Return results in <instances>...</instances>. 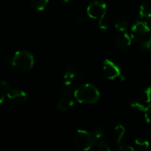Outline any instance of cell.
<instances>
[{"label":"cell","instance_id":"484cf974","mask_svg":"<svg viewBox=\"0 0 151 151\" xmlns=\"http://www.w3.org/2000/svg\"><path fill=\"white\" fill-rule=\"evenodd\" d=\"M4 98H5V95L3 92H0V104H2L4 101Z\"/></svg>","mask_w":151,"mask_h":151},{"label":"cell","instance_id":"2e32d148","mask_svg":"<svg viewBox=\"0 0 151 151\" xmlns=\"http://www.w3.org/2000/svg\"><path fill=\"white\" fill-rule=\"evenodd\" d=\"M30 1L34 8L38 10H43L47 6L49 0H30Z\"/></svg>","mask_w":151,"mask_h":151},{"label":"cell","instance_id":"ffe728a7","mask_svg":"<svg viewBox=\"0 0 151 151\" xmlns=\"http://www.w3.org/2000/svg\"><path fill=\"white\" fill-rule=\"evenodd\" d=\"M92 135L95 139H101L102 137L104 136V131H103V128H95V129L92 131Z\"/></svg>","mask_w":151,"mask_h":151},{"label":"cell","instance_id":"603a6c76","mask_svg":"<svg viewBox=\"0 0 151 151\" xmlns=\"http://www.w3.org/2000/svg\"><path fill=\"white\" fill-rule=\"evenodd\" d=\"M0 88H1L2 90L4 91H8L10 89V84L7 81H1L0 82Z\"/></svg>","mask_w":151,"mask_h":151},{"label":"cell","instance_id":"277c9868","mask_svg":"<svg viewBox=\"0 0 151 151\" xmlns=\"http://www.w3.org/2000/svg\"><path fill=\"white\" fill-rule=\"evenodd\" d=\"M107 12V5L106 2L102 0H96L91 2L87 7V13L90 18L97 19L99 21L103 20Z\"/></svg>","mask_w":151,"mask_h":151},{"label":"cell","instance_id":"8fae6325","mask_svg":"<svg viewBox=\"0 0 151 151\" xmlns=\"http://www.w3.org/2000/svg\"><path fill=\"white\" fill-rule=\"evenodd\" d=\"M137 100L141 102L143 105L149 104L151 102V86L146 88L144 91L141 92Z\"/></svg>","mask_w":151,"mask_h":151},{"label":"cell","instance_id":"9a60e30c","mask_svg":"<svg viewBox=\"0 0 151 151\" xmlns=\"http://www.w3.org/2000/svg\"><path fill=\"white\" fill-rule=\"evenodd\" d=\"M139 13L141 18H147L148 19L151 16V7L146 4H142L139 7Z\"/></svg>","mask_w":151,"mask_h":151},{"label":"cell","instance_id":"4fadbf2b","mask_svg":"<svg viewBox=\"0 0 151 151\" xmlns=\"http://www.w3.org/2000/svg\"><path fill=\"white\" fill-rule=\"evenodd\" d=\"M60 93L63 97H72L75 93L73 90V83L65 82L60 89Z\"/></svg>","mask_w":151,"mask_h":151},{"label":"cell","instance_id":"4316f807","mask_svg":"<svg viewBox=\"0 0 151 151\" xmlns=\"http://www.w3.org/2000/svg\"><path fill=\"white\" fill-rule=\"evenodd\" d=\"M77 20H78V22H79V23H81V22H83L84 19L82 16H78V17L77 18Z\"/></svg>","mask_w":151,"mask_h":151},{"label":"cell","instance_id":"d6986e66","mask_svg":"<svg viewBox=\"0 0 151 151\" xmlns=\"http://www.w3.org/2000/svg\"><path fill=\"white\" fill-rule=\"evenodd\" d=\"M135 144L137 146L140 147H142V148H147L150 145V143L147 140L143 138H138L135 140Z\"/></svg>","mask_w":151,"mask_h":151},{"label":"cell","instance_id":"ba28073f","mask_svg":"<svg viewBox=\"0 0 151 151\" xmlns=\"http://www.w3.org/2000/svg\"><path fill=\"white\" fill-rule=\"evenodd\" d=\"M132 37L128 35L126 32H121L116 38V44L118 48L124 50L129 47L131 44Z\"/></svg>","mask_w":151,"mask_h":151},{"label":"cell","instance_id":"30bf717a","mask_svg":"<svg viewBox=\"0 0 151 151\" xmlns=\"http://www.w3.org/2000/svg\"><path fill=\"white\" fill-rule=\"evenodd\" d=\"M125 133V129L122 125H119L114 128L113 131V139L115 143L117 145H120L122 141V138L124 137Z\"/></svg>","mask_w":151,"mask_h":151},{"label":"cell","instance_id":"7402d4cb","mask_svg":"<svg viewBox=\"0 0 151 151\" xmlns=\"http://www.w3.org/2000/svg\"><path fill=\"white\" fill-rule=\"evenodd\" d=\"M142 47L145 50H150L151 52V37L142 42Z\"/></svg>","mask_w":151,"mask_h":151},{"label":"cell","instance_id":"d4e9b609","mask_svg":"<svg viewBox=\"0 0 151 151\" xmlns=\"http://www.w3.org/2000/svg\"><path fill=\"white\" fill-rule=\"evenodd\" d=\"M134 150L135 149L131 145H121V147H119L120 151H134Z\"/></svg>","mask_w":151,"mask_h":151},{"label":"cell","instance_id":"5bb4252c","mask_svg":"<svg viewBox=\"0 0 151 151\" xmlns=\"http://www.w3.org/2000/svg\"><path fill=\"white\" fill-rule=\"evenodd\" d=\"M115 28L119 32H126L128 28V22L124 19H118L115 22Z\"/></svg>","mask_w":151,"mask_h":151},{"label":"cell","instance_id":"9c48e42d","mask_svg":"<svg viewBox=\"0 0 151 151\" xmlns=\"http://www.w3.org/2000/svg\"><path fill=\"white\" fill-rule=\"evenodd\" d=\"M74 104V101L72 97H62L58 103V109L60 111H65L72 107Z\"/></svg>","mask_w":151,"mask_h":151},{"label":"cell","instance_id":"7c38bea8","mask_svg":"<svg viewBox=\"0 0 151 151\" xmlns=\"http://www.w3.org/2000/svg\"><path fill=\"white\" fill-rule=\"evenodd\" d=\"M78 76H79V74L75 68H69L64 74L65 82L73 83L74 81L77 79Z\"/></svg>","mask_w":151,"mask_h":151},{"label":"cell","instance_id":"f546056e","mask_svg":"<svg viewBox=\"0 0 151 151\" xmlns=\"http://www.w3.org/2000/svg\"><path fill=\"white\" fill-rule=\"evenodd\" d=\"M148 19H149V21H150V23H151V16H150V17L148 18Z\"/></svg>","mask_w":151,"mask_h":151},{"label":"cell","instance_id":"44dd1931","mask_svg":"<svg viewBox=\"0 0 151 151\" xmlns=\"http://www.w3.org/2000/svg\"><path fill=\"white\" fill-rule=\"evenodd\" d=\"M145 117L147 123L151 124V104L148 105L145 110Z\"/></svg>","mask_w":151,"mask_h":151},{"label":"cell","instance_id":"83f0119b","mask_svg":"<svg viewBox=\"0 0 151 151\" xmlns=\"http://www.w3.org/2000/svg\"><path fill=\"white\" fill-rule=\"evenodd\" d=\"M63 1H64V2H69V1H71L72 0H62Z\"/></svg>","mask_w":151,"mask_h":151},{"label":"cell","instance_id":"ac0fdd59","mask_svg":"<svg viewBox=\"0 0 151 151\" xmlns=\"http://www.w3.org/2000/svg\"><path fill=\"white\" fill-rule=\"evenodd\" d=\"M96 147H97V149H100V150H102L109 151L111 150L109 144L103 139H98L97 144H96Z\"/></svg>","mask_w":151,"mask_h":151},{"label":"cell","instance_id":"cb8c5ba5","mask_svg":"<svg viewBox=\"0 0 151 151\" xmlns=\"http://www.w3.org/2000/svg\"><path fill=\"white\" fill-rule=\"evenodd\" d=\"M98 24L99 27L101 29H103V30H106L108 29V23L106 22H105L104 19L101 21H99Z\"/></svg>","mask_w":151,"mask_h":151},{"label":"cell","instance_id":"52a82bcc","mask_svg":"<svg viewBox=\"0 0 151 151\" xmlns=\"http://www.w3.org/2000/svg\"><path fill=\"white\" fill-rule=\"evenodd\" d=\"M7 96L9 100L14 104H22L27 100V95L26 93L16 88H10L7 91Z\"/></svg>","mask_w":151,"mask_h":151},{"label":"cell","instance_id":"6da1fadb","mask_svg":"<svg viewBox=\"0 0 151 151\" xmlns=\"http://www.w3.org/2000/svg\"><path fill=\"white\" fill-rule=\"evenodd\" d=\"M74 96L79 103L94 104L100 98V92L94 85L86 83L75 90Z\"/></svg>","mask_w":151,"mask_h":151},{"label":"cell","instance_id":"f1b7e54d","mask_svg":"<svg viewBox=\"0 0 151 151\" xmlns=\"http://www.w3.org/2000/svg\"><path fill=\"white\" fill-rule=\"evenodd\" d=\"M148 135L150 136V137H151V129L150 130V131H149V132H148Z\"/></svg>","mask_w":151,"mask_h":151},{"label":"cell","instance_id":"7a4b0ae2","mask_svg":"<svg viewBox=\"0 0 151 151\" xmlns=\"http://www.w3.org/2000/svg\"><path fill=\"white\" fill-rule=\"evenodd\" d=\"M11 65L19 70L29 71L33 67L34 58L30 52L26 50L16 52L11 59Z\"/></svg>","mask_w":151,"mask_h":151},{"label":"cell","instance_id":"5b68a950","mask_svg":"<svg viewBox=\"0 0 151 151\" xmlns=\"http://www.w3.org/2000/svg\"><path fill=\"white\" fill-rule=\"evenodd\" d=\"M132 35L131 37L137 41L143 42L147 39V35L150 32L148 24L142 21H137L131 27Z\"/></svg>","mask_w":151,"mask_h":151},{"label":"cell","instance_id":"8992f818","mask_svg":"<svg viewBox=\"0 0 151 151\" xmlns=\"http://www.w3.org/2000/svg\"><path fill=\"white\" fill-rule=\"evenodd\" d=\"M103 70L105 76L109 80H114L118 78H122L121 70L119 66L109 59H106L103 62Z\"/></svg>","mask_w":151,"mask_h":151},{"label":"cell","instance_id":"3957f363","mask_svg":"<svg viewBox=\"0 0 151 151\" xmlns=\"http://www.w3.org/2000/svg\"><path fill=\"white\" fill-rule=\"evenodd\" d=\"M72 139L75 147L82 150H90L95 143V139L92 134L85 130H78L74 134Z\"/></svg>","mask_w":151,"mask_h":151},{"label":"cell","instance_id":"e0dca14e","mask_svg":"<svg viewBox=\"0 0 151 151\" xmlns=\"http://www.w3.org/2000/svg\"><path fill=\"white\" fill-rule=\"evenodd\" d=\"M131 106L134 109L139 111H145L146 107H147V106H145V105H143L141 102L139 101L138 100H134V101L131 102Z\"/></svg>","mask_w":151,"mask_h":151}]
</instances>
